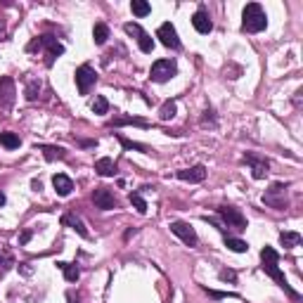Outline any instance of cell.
<instances>
[{
    "instance_id": "f1b7e54d",
    "label": "cell",
    "mask_w": 303,
    "mask_h": 303,
    "mask_svg": "<svg viewBox=\"0 0 303 303\" xmlns=\"http://www.w3.org/2000/svg\"><path fill=\"white\" fill-rule=\"evenodd\" d=\"M118 140H121V145H124V149H140V152H147V145H140V143H130V140H126L124 135H118Z\"/></svg>"
},
{
    "instance_id": "d6a6232c",
    "label": "cell",
    "mask_w": 303,
    "mask_h": 303,
    "mask_svg": "<svg viewBox=\"0 0 303 303\" xmlns=\"http://www.w3.org/2000/svg\"><path fill=\"white\" fill-rule=\"evenodd\" d=\"M211 298H228V296H235V294H223V291H209Z\"/></svg>"
},
{
    "instance_id": "52a82bcc",
    "label": "cell",
    "mask_w": 303,
    "mask_h": 303,
    "mask_svg": "<svg viewBox=\"0 0 303 303\" xmlns=\"http://www.w3.org/2000/svg\"><path fill=\"white\" fill-rule=\"evenodd\" d=\"M263 204L272 206V209H287L285 185H282V183H275V185L268 190V194H263Z\"/></svg>"
},
{
    "instance_id": "f546056e",
    "label": "cell",
    "mask_w": 303,
    "mask_h": 303,
    "mask_svg": "<svg viewBox=\"0 0 303 303\" xmlns=\"http://www.w3.org/2000/svg\"><path fill=\"white\" fill-rule=\"evenodd\" d=\"M126 124L143 126V128H147V124H145V121H140V118H114V126H126Z\"/></svg>"
},
{
    "instance_id": "8992f818",
    "label": "cell",
    "mask_w": 303,
    "mask_h": 303,
    "mask_svg": "<svg viewBox=\"0 0 303 303\" xmlns=\"http://www.w3.org/2000/svg\"><path fill=\"white\" fill-rule=\"evenodd\" d=\"M36 48H45V50H48V64H52V59L64 52V45H59V43H57V38H52V36L36 38V41L29 45V50H36Z\"/></svg>"
},
{
    "instance_id": "30bf717a",
    "label": "cell",
    "mask_w": 303,
    "mask_h": 303,
    "mask_svg": "<svg viewBox=\"0 0 303 303\" xmlns=\"http://www.w3.org/2000/svg\"><path fill=\"white\" fill-rule=\"evenodd\" d=\"M244 164H249V166H251V171H254V178H256V180L266 178L268 168H270V164H268L266 156L254 154V152H247V154H244Z\"/></svg>"
},
{
    "instance_id": "ba28073f",
    "label": "cell",
    "mask_w": 303,
    "mask_h": 303,
    "mask_svg": "<svg viewBox=\"0 0 303 303\" xmlns=\"http://www.w3.org/2000/svg\"><path fill=\"white\" fill-rule=\"evenodd\" d=\"M156 38H159L161 43L166 45L171 50H180V38H178V31H175V26L171 22L159 26V31H156Z\"/></svg>"
},
{
    "instance_id": "836d02e7",
    "label": "cell",
    "mask_w": 303,
    "mask_h": 303,
    "mask_svg": "<svg viewBox=\"0 0 303 303\" xmlns=\"http://www.w3.org/2000/svg\"><path fill=\"white\" fill-rule=\"evenodd\" d=\"M29 239H31V230H26V232H22V237H19V244H26Z\"/></svg>"
},
{
    "instance_id": "cb8c5ba5",
    "label": "cell",
    "mask_w": 303,
    "mask_h": 303,
    "mask_svg": "<svg viewBox=\"0 0 303 303\" xmlns=\"http://www.w3.org/2000/svg\"><path fill=\"white\" fill-rule=\"evenodd\" d=\"M130 10H133L135 17H147V14L152 12L149 3H143V0H133V3H130Z\"/></svg>"
},
{
    "instance_id": "e575fe53",
    "label": "cell",
    "mask_w": 303,
    "mask_h": 303,
    "mask_svg": "<svg viewBox=\"0 0 303 303\" xmlns=\"http://www.w3.org/2000/svg\"><path fill=\"white\" fill-rule=\"evenodd\" d=\"M3 206H5V194L0 192V209H3Z\"/></svg>"
},
{
    "instance_id": "603a6c76",
    "label": "cell",
    "mask_w": 303,
    "mask_h": 303,
    "mask_svg": "<svg viewBox=\"0 0 303 303\" xmlns=\"http://www.w3.org/2000/svg\"><path fill=\"white\" fill-rule=\"evenodd\" d=\"M0 145L7 149H17L19 145H22V140H19L17 133H10V130H7V133H0Z\"/></svg>"
},
{
    "instance_id": "4fadbf2b",
    "label": "cell",
    "mask_w": 303,
    "mask_h": 303,
    "mask_svg": "<svg viewBox=\"0 0 303 303\" xmlns=\"http://www.w3.org/2000/svg\"><path fill=\"white\" fill-rule=\"evenodd\" d=\"M192 26H194L199 33H211V29H213V22H211L209 12H206L204 7H199L197 12H194V17H192Z\"/></svg>"
},
{
    "instance_id": "7c38bea8",
    "label": "cell",
    "mask_w": 303,
    "mask_h": 303,
    "mask_svg": "<svg viewBox=\"0 0 303 303\" xmlns=\"http://www.w3.org/2000/svg\"><path fill=\"white\" fill-rule=\"evenodd\" d=\"M93 201H95V206L102 209V211H112V209H116V206H118L116 197H114L107 187H97V190L93 192Z\"/></svg>"
},
{
    "instance_id": "484cf974",
    "label": "cell",
    "mask_w": 303,
    "mask_h": 303,
    "mask_svg": "<svg viewBox=\"0 0 303 303\" xmlns=\"http://www.w3.org/2000/svg\"><path fill=\"white\" fill-rule=\"evenodd\" d=\"M41 149H43V154H45V159H48V161L64 159V156H67V152H64L62 147H48V145H45V147H41Z\"/></svg>"
},
{
    "instance_id": "ffe728a7",
    "label": "cell",
    "mask_w": 303,
    "mask_h": 303,
    "mask_svg": "<svg viewBox=\"0 0 303 303\" xmlns=\"http://www.w3.org/2000/svg\"><path fill=\"white\" fill-rule=\"evenodd\" d=\"M301 239H303V237L298 235V232H289V230H285V232H279V241H282V244H285L287 249L298 247V244H301Z\"/></svg>"
},
{
    "instance_id": "7402d4cb",
    "label": "cell",
    "mask_w": 303,
    "mask_h": 303,
    "mask_svg": "<svg viewBox=\"0 0 303 303\" xmlns=\"http://www.w3.org/2000/svg\"><path fill=\"white\" fill-rule=\"evenodd\" d=\"M57 268H59V270H64V277H67V282H76V279L80 277L78 266H74V263H57Z\"/></svg>"
},
{
    "instance_id": "9c48e42d",
    "label": "cell",
    "mask_w": 303,
    "mask_h": 303,
    "mask_svg": "<svg viewBox=\"0 0 303 303\" xmlns=\"http://www.w3.org/2000/svg\"><path fill=\"white\" fill-rule=\"evenodd\" d=\"M124 29H126V33H130V36H137V45H140V50H143L145 55H149V52L154 50V41L149 38L147 31H143V26L140 24H126Z\"/></svg>"
},
{
    "instance_id": "ac0fdd59",
    "label": "cell",
    "mask_w": 303,
    "mask_h": 303,
    "mask_svg": "<svg viewBox=\"0 0 303 303\" xmlns=\"http://www.w3.org/2000/svg\"><path fill=\"white\" fill-rule=\"evenodd\" d=\"M95 171H97L99 175H105V178H109V175L116 173V164H114L109 156H105V159H97V164H95Z\"/></svg>"
},
{
    "instance_id": "9a60e30c",
    "label": "cell",
    "mask_w": 303,
    "mask_h": 303,
    "mask_svg": "<svg viewBox=\"0 0 303 303\" xmlns=\"http://www.w3.org/2000/svg\"><path fill=\"white\" fill-rule=\"evenodd\" d=\"M52 187H55V192L59 194V197H69L71 194V190H74V183H71V178L64 173H57L55 178H52Z\"/></svg>"
},
{
    "instance_id": "e0dca14e",
    "label": "cell",
    "mask_w": 303,
    "mask_h": 303,
    "mask_svg": "<svg viewBox=\"0 0 303 303\" xmlns=\"http://www.w3.org/2000/svg\"><path fill=\"white\" fill-rule=\"evenodd\" d=\"M62 225H69L71 230H76L83 239L90 237V235H88V230H86V225H83V220H80L78 216H74V213H64V216H62Z\"/></svg>"
},
{
    "instance_id": "5bb4252c",
    "label": "cell",
    "mask_w": 303,
    "mask_h": 303,
    "mask_svg": "<svg viewBox=\"0 0 303 303\" xmlns=\"http://www.w3.org/2000/svg\"><path fill=\"white\" fill-rule=\"evenodd\" d=\"M178 175L180 180H185V183H201V180L206 178V166H192V168H183V171H178Z\"/></svg>"
},
{
    "instance_id": "5b68a950",
    "label": "cell",
    "mask_w": 303,
    "mask_h": 303,
    "mask_svg": "<svg viewBox=\"0 0 303 303\" xmlns=\"http://www.w3.org/2000/svg\"><path fill=\"white\" fill-rule=\"evenodd\" d=\"M97 83V74H95V69L90 64H83V67L76 69V88H78L80 95H88L90 93V88Z\"/></svg>"
},
{
    "instance_id": "1f68e13d",
    "label": "cell",
    "mask_w": 303,
    "mask_h": 303,
    "mask_svg": "<svg viewBox=\"0 0 303 303\" xmlns=\"http://www.w3.org/2000/svg\"><path fill=\"white\" fill-rule=\"evenodd\" d=\"M235 277H237V275L232 270H220V279H223V282H228V279H230V282H235Z\"/></svg>"
},
{
    "instance_id": "d4e9b609",
    "label": "cell",
    "mask_w": 303,
    "mask_h": 303,
    "mask_svg": "<svg viewBox=\"0 0 303 303\" xmlns=\"http://www.w3.org/2000/svg\"><path fill=\"white\" fill-rule=\"evenodd\" d=\"M173 116H175V102L173 99H168V102H164V107L159 109V118L161 121H171Z\"/></svg>"
},
{
    "instance_id": "6da1fadb",
    "label": "cell",
    "mask_w": 303,
    "mask_h": 303,
    "mask_svg": "<svg viewBox=\"0 0 303 303\" xmlns=\"http://www.w3.org/2000/svg\"><path fill=\"white\" fill-rule=\"evenodd\" d=\"M260 260H263V272H266V275H270L272 279H275V282H277L279 287H282V289L287 291V294H289L291 298H298V294L294 289H291L289 285H287V277H285V272L279 270V256H277V251H275V249L272 247H263V251H260Z\"/></svg>"
},
{
    "instance_id": "4dcf8cb0",
    "label": "cell",
    "mask_w": 303,
    "mask_h": 303,
    "mask_svg": "<svg viewBox=\"0 0 303 303\" xmlns=\"http://www.w3.org/2000/svg\"><path fill=\"white\" fill-rule=\"evenodd\" d=\"M38 90H41V83L31 80V83H29V88H26V97H29V99H36V97H38Z\"/></svg>"
},
{
    "instance_id": "44dd1931",
    "label": "cell",
    "mask_w": 303,
    "mask_h": 303,
    "mask_svg": "<svg viewBox=\"0 0 303 303\" xmlns=\"http://www.w3.org/2000/svg\"><path fill=\"white\" fill-rule=\"evenodd\" d=\"M107 38H109V26L107 24H95V29H93V41H95V45H105L107 43Z\"/></svg>"
},
{
    "instance_id": "2e32d148",
    "label": "cell",
    "mask_w": 303,
    "mask_h": 303,
    "mask_svg": "<svg viewBox=\"0 0 303 303\" xmlns=\"http://www.w3.org/2000/svg\"><path fill=\"white\" fill-rule=\"evenodd\" d=\"M14 97V80L10 76H0V102L3 105H10Z\"/></svg>"
},
{
    "instance_id": "d590c367",
    "label": "cell",
    "mask_w": 303,
    "mask_h": 303,
    "mask_svg": "<svg viewBox=\"0 0 303 303\" xmlns=\"http://www.w3.org/2000/svg\"><path fill=\"white\" fill-rule=\"evenodd\" d=\"M0 41H5V29H3V24H0Z\"/></svg>"
},
{
    "instance_id": "83f0119b",
    "label": "cell",
    "mask_w": 303,
    "mask_h": 303,
    "mask_svg": "<svg viewBox=\"0 0 303 303\" xmlns=\"http://www.w3.org/2000/svg\"><path fill=\"white\" fill-rule=\"evenodd\" d=\"M93 112L95 114H107V112H109V102H107V97H102V95H97V97H95Z\"/></svg>"
},
{
    "instance_id": "7a4b0ae2",
    "label": "cell",
    "mask_w": 303,
    "mask_h": 303,
    "mask_svg": "<svg viewBox=\"0 0 303 303\" xmlns=\"http://www.w3.org/2000/svg\"><path fill=\"white\" fill-rule=\"evenodd\" d=\"M241 19H244V22H241V29L249 33H260L268 26V17L258 3H249V5L244 7V12H241Z\"/></svg>"
},
{
    "instance_id": "4316f807",
    "label": "cell",
    "mask_w": 303,
    "mask_h": 303,
    "mask_svg": "<svg viewBox=\"0 0 303 303\" xmlns=\"http://www.w3.org/2000/svg\"><path fill=\"white\" fill-rule=\"evenodd\" d=\"M130 204L137 209V213H147V201H145L137 192H130Z\"/></svg>"
},
{
    "instance_id": "8fae6325",
    "label": "cell",
    "mask_w": 303,
    "mask_h": 303,
    "mask_svg": "<svg viewBox=\"0 0 303 303\" xmlns=\"http://www.w3.org/2000/svg\"><path fill=\"white\" fill-rule=\"evenodd\" d=\"M171 232H173L175 237H180L187 247H197V232L192 230V225L183 223V220H173V223H171Z\"/></svg>"
},
{
    "instance_id": "277c9868",
    "label": "cell",
    "mask_w": 303,
    "mask_h": 303,
    "mask_svg": "<svg viewBox=\"0 0 303 303\" xmlns=\"http://www.w3.org/2000/svg\"><path fill=\"white\" fill-rule=\"evenodd\" d=\"M218 216L223 218V223L228 228H235V230H247V218L241 216V211L235 209V206H218Z\"/></svg>"
},
{
    "instance_id": "d6986e66",
    "label": "cell",
    "mask_w": 303,
    "mask_h": 303,
    "mask_svg": "<svg viewBox=\"0 0 303 303\" xmlns=\"http://www.w3.org/2000/svg\"><path fill=\"white\" fill-rule=\"evenodd\" d=\"M225 247H228L230 251H235V254H244V251H249L247 241L237 239V237H230V235H225Z\"/></svg>"
},
{
    "instance_id": "3957f363",
    "label": "cell",
    "mask_w": 303,
    "mask_h": 303,
    "mask_svg": "<svg viewBox=\"0 0 303 303\" xmlns=\"http://www.w3.org/2000/svg\"><path fill=\"white\" fill-rule=\"evenodd\" d=\"M175 74H178V67H175L173 59H156V62L152 64V71H149L152 80H156V83H166V80H171Z\"/></svg>"
}]
</instances>
